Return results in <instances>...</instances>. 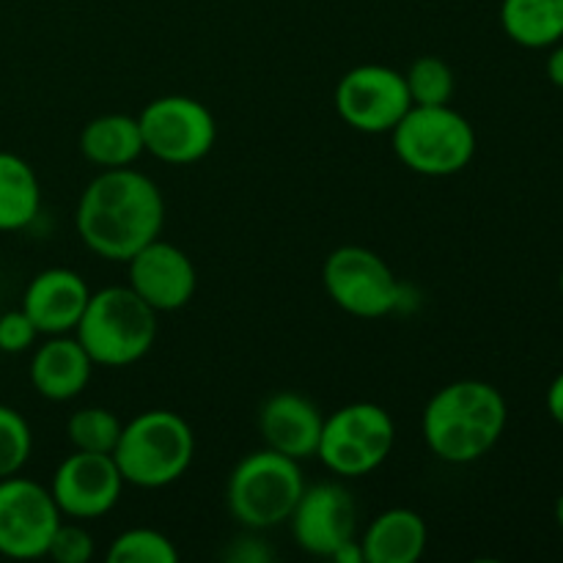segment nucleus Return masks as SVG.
<instances>
[{
  "label": "nucleus",
  "instance_id": "20",
  "mask_svg": "<svg viewBox=\"0 0 563 563\" xmlns=\"http://www.w3.org/2000/svg\"><path fill=\"white\" fill-rule=\"evenodd\" d=\"M500 25L520 47H553L563 38V0H504Z\"/></svg>",
  "mask_w": 563,
  "mask_h": 563
},
{
  "label": "nucleus",
  "instance_id": "5",
  "mask_svg": "<svg viewBox=\"0 0 563 563\" xmlns=\"http://www.w3.org/2000/svg\"><path fill=\"white\" fill-rule=\"evenodd\" d=\"M306 489L300 462L273 449L242 456L229 476L225 504L231 517L251 531H269L289 522Z\"/></svg>",
  "mask_w": 563,
  "mask_h": 563
},
{
  "label": "nucleus",
  "instance_id": "30",
  "mask_svg": "<svg viewBox=\"0 0 563 563\" xmlns=\"http://www.w3.org/2000/svg\"><path fill=\"white\" fill-rule=\"evenodd\" d=\"M548 77L553 86L563 88V44H553V49H550L548 55Z\"/></svg>",
  "mask_w": 563,
  "mask_h": 563
},
{
  "label": "nucleus",
  "instance_id": "16",
  "mask_svg": "<svg viewBox=\"0 0 563 563\" xmlns=\"http://www.w3.org/2000/svg\"><path fill=\"white\" fill-rule=\"evenodd\" d=\"M88 300H91V289L75 269L49 267L27 284L22 311L31 317L38 333L60 335L77 328Z\"/></svg>",
  "mask_w": 563,
  "mask_h": 563
},
{
  "label": "nucleus",
  "instance_id": "11",
  "mask_svg": "<svg viewBox=\"0 0 563 563\" xmlns=\"http://www.w3.org/2000/svg\"><path fill=\"white\" fill-rule=\"evenodd\" d=\"M60 517L49 487L20 473L0 478V555L16 561L44 559Z\"/></svg>",
  "mask_w": 563,
  "mask_h": 563
},
{
  "label": "nucleus",
  "instance_id": "19",
  "mask_svg": "<svg viewBox=\"0 0 563 563\" xmlns=\"http://www.w3.org/2000/svg\"><path fill=\"white\" fill-rule=\"evenodd\" d=\"M80 152L88 163L99 165L102 170L126 168L146 152L141 121L124 113L97 115L82 126Z\"/></svg>",
  "mask_w": 563,
  "mask_h": 563
},
{
  "label": "nucleus",
  "instance_id": "13",
  "mask_svg": "<svg viewBox=\"0 0 563 563\" xmlns=\"http://www.w3.org/2000/svg\"><path fill=\"white\" fill-rule=\"evenodd\" d=\"M291 537L306 553L330 559L344 542L355 539L357 506L346 487L335 482L313 484L302 489L289 517Z\"/></svg>",
  "mask_w": 563,
  "mask_h": 563
},
{
  "label": "nucleus",
  "instance_id": "6",
  "mask_svg": "<svg viewBox=\"0 0 563 563\" xmlns=\"http://www.w3.org/2000/svg\"><path fill=\"white\" fill-rule=\"evenodd\" d=\"M390 137L396 157L421 176H454L476 154V130L451 104H412Z\"/></svg>",
  "mask_w": 563,
  "mask_h": 563
},
{
  "label": "nucleus",
  "instance_id": "10",
  "mask_svg": "<svg viewBox=\"0 0 563 563\" xmlns=\"http://www.w3.org/2000/svg\"><path fill=\"white\" fill-rule=\"evenodd\" d=\"M335 113L346 126L366 135H385L412 108L405 75L383 64H363L335 86Z\"/></svg>",
  "mask_w": 563,
  "mask_h": 563
},
{
  "label": "nucleus",
  "instance_id": "28",
  "mask_svg": "<svg viewBox=\"0 0 563 563\" xmlns=\"http://www.w3.org/2000/svg\"><path fill=\"white\" fill-rule=\"evenodd\" d=\"M548 412L559 427H563V372L553 379L548 388Z\"/></svg>",
  "mask_w": 563,
  "mask_h": 563
},
{
  "label": "nucleus",
  "instance_id": "2",
  "mask_svg": "<svg viewBox=\"0 0 563 563\" xmlns=\"http://www.w3.org/2000/svg\"><path fill=\"white\" fill-rule=\"evenodd\" d=\"M504 394L484 379H456L429 399L421 432L429 451L451 465H471L495 449L506 432Z\"/></svg>",
  "mask_w": 563,
  "mask_h": 563
},
{
  "label": "nucleus",
  "instance_id": "18",
  "mask_svg": "<svg viewBox=\"0 0 563 563\" xmlns=\"http://www.w3.org/2000/svg\"><path fill=\"white\" fill-rule=\"evenodd\" d=\"M427 542V522L412 509L383 511L361 539L366 563H416L421 561Z\"/></svg>",
  "mask_w": 563,
  "mask_h": 563
},
{
  "label": "nucleus",
  "instance_id": "24",
  "mask_svg": "<svg viewBox=\"0 0 563 563\" xmlns=\"http://www.w3.org/2000/svg\"><path fill=\"white\" fill-rule=\"evenodd\" d=\"M179 550L154 528H130L119 533L108 550V563H176Z\"/></svg>",
  "mask_w": 563,
  "mask_h": 563
},
{
  "label": "nucleus",
  "instance_id": "9",
  "mask_svg": "<svg viewBox=\"0 0 563 563\" xmlns=\"http://www.w3.org/2000/svg\"><path fill=\"white\" fill-rule=\"evenodd\" d=\"M322 284L341 311L379 319L401 300V286L383 256L361 245L335 247L322 267Z\"/></svg>",
  "mask_w": 563,
  "mask_h": 563
},
{
  "label": "nucleus",
  "instance_id": "17",
  "mask_svg": "<svg viewBox=\"0 0 563 563\" xmlns=\"http://www.w3.org/2000/svg\"><path fill=\"white\" fill-rule=\"evenodd\" d=\"M93 361L82 344L66 333L49 335L31 357V385L49 401H69L86 390Z\"/></svg>",
  "mask_w": 563,
  "mask_h": 563
},
{
  "label": "nucleus",
  "instance_id": "3",
  "mask_svg": "<svg viewBox=\"0 0 563 563\" xmlns=\"http://www.w3.org/2000/svg\"><path fill=\"white\" fill-rule=\"evenodd\" d=\"M75 333L93 366H132L157 339V311L130 286H108L91 291Z\"/></svg>",
  "mask_w": 563,
  "mask_h": 563
},
{
  "label": "nucleus",
  "instance_id": "31",
  "mask_svg": "<svg viewBox=\"0 0 563 563\" xmlns=\"http://www.w3.org/2000/svg\"><path fill=\"white\" fill-rule=\"evenodd\" d=\"M555 522H559L561 531H563V493H561V498L555 500Z\"/></svg>",
  "mask_w": 563,
  "mask_h": 563
},
{
  "label": "nucleus",
  "instance_id": "4",
  "mask_svg": "<svg viewBox=\"0 0 563 563\" xmlns=\"http://www.w3.org/2000/svg\"><path fill=\"white\" fill-rule=\"evenodd\" d=\"M196 456L190 423L170 410H148L132 418L113 449L124 484L159 489L179 482Z\"/></svg>",
  "mask_w": 563,
  "mask_h": 563
},
{
  "label": "nucleus",
  "instance_id": "21",
  "mask_svg": "<svg viewBox=\"0 0 563 563\" xmlns=\"http://www.w3.org/2000/svg\"><path fill=\"white\" fill-rule=\"evenodd\" d=\"M42 187L31 165L11 152H0V231H20L36 220Z\"/></svg>",
  "mask_w": 563,
  "mask_h": 563
},
{
  "label": "nucleus",
  "instance_id": "14",
  "mask_svg": "<svg viewBox=\"0 0 563 563\" xmlns=\"http://www.w3.org/2000/svg\"><path fill=\"white\" fill-rule=\"evenodd\" d=\"M126 269H130V289L154 311H179L196 295L198 273L192 258L159 236L141 247L126 262Z\"/></svg>",
  "mask_w": 563,
  "mask_h": 563
},
{
  "label": "nucleus",
  "instance_id": "27",
  "mask_svg": "<svg viewBox=\"0 0 563 563\" xmlns=\"http://www.w3.org/2000/svg\"><path fill=\"white\" fill-rule=\"evenodd\" d=\"M36 324L31 322L25 311H5L0 313V352H9V355H20L27 352L36 344Z\"/></svg>",
  "mask_w": 563,
  "mask_h": 563
},
{
  "label": "nucleus",
  "instance_id": "7",
  "mask_svg": "<svg viewBox=\"0 0 563 563\" xmlns=\"http://www.w3.org/2000/svg\"><path fill=\"white\" fill-rule=\"evenodd\" d=\"M396 443V423L388 410L372 401H355L324 418L317 456L335 476L357 478L377 471Z\"/></svg>",
  "mask_w": 563,
  "mask_h": 563
},
{
  "label": "nucleus",
  "instance_id": "22",
  "mask_svg": "<svg viewBox=\"0 0 563 563\" xmlns=\"http://www.w3.org/2000/svg\"><path fill=\"white\" fill-rule=\"evenodd\" d=\"M124 423L119 416L104 407H82L66 423V434L75 451H91V454H113L121 438Z\"/></svg>",
  "mask_w": 563,
  "mask_h": 563
},
{
  "label": "nucleus",
  "instance_id": "26",
  "mask_svg": "<svg viewBox=\"0 0 563 563\" xmlns=\"http://www.w3.org/2000/svg\"><path fill=\"white\" fill-rule=\"evenodd\" d=\"M47 559L55 563H88L93 559V539L77 522H64L55 528L53 539H49Z\"/></svg>",
  "mask_w": 563,
  "mask_h": 563
},
{
  "label": "nucleus",
  "instance_id": "1",
  "mask_svg": "<svg viewBox=\"0 0 563 563\" xmlns=\"http://www.w3.org/2000/svg\"><path fill=\"white\" fill-rule=\"evenodd\" d=\"M165 223V201L154 179L135 168H108L82 190L75 212L82 245L108 262H130Z\"/></svg>",
  "mask_w": 563,
  "mask_h": 563
},
{
  "label": "nucleus",
  "instance_id": "29",
  "mask_svg": "<svg viewBox=\"0 0 563 563\" xmlns=\"http://www.w3.org/2000/svg\"><path fill=\"white\" fill-rule=\"evenodd\" d=\"M330 559H333L335 563H366L361 539H350V542H344L333 555H330Z\"/></svg>",
  "mask_w": 563,
  "mask_h": 563
},
{
  "label": "nucleus",
  "instance_id": "12",
  "mask_svg": "<svg viewBox=\"0 0 563 563\" xmlns=\"http://www.w3.org/2000/svg\"><path fill=\"white\" fill-rule=\"evenodd\" d=\"M121 489H124V476L113 454H91V451H75L66 456L55 467L49 484L55 506L71 520H97L108 515L119 504Z\"/></svg>",
  "mask_w": 563,
  "mask_h": 563
},
{
  "label": "nucleus",
  "instance_id": "15",
  "mask_svg": "<svg viewBox=\"0 0 563 563\" xmlns=\"http://www.w3.org/2000/svg\"><path fill=\"white\" fill-rule=\"evenodd\" d=\"M322 429L324 416L319 407L308 396L291 394V390L269 396L258 410V432L267 449L297 462L317 456Z\"/></svg>",
  "mask_w": 563,
  "mask_h": 563
},
{
  "label": "nucleus",
  "instance_id": "32",
  "mask_svg": "<svg viewBox=\"0 0 563 563\" xmlns=\"http://www.w3.org/2000/svg\"><path fill=\"white\" fill-rule=\"evenodd\" d=\"M561 295H563V269H561Z\"/></svg>",
  "mask_w": 563,
  "mask_h": 563
},
{
  "label": "nucleus",
  "instance_id": "8",
  "mask_svg": "<svg viewBox=\"0 0 563 563\" xmlns=\"http://www.w3.org/2000/svg\"><path fill=\"white\" fill-rule=\"evenodd\" d=\"M143 148L168 165H190L207 157L218 141L212 110L185 93L159 97L137 115Z\"/></svg>",
  "mask_w": 563,
  "mask_h": 563
},
{
  "label": "nucleus",
  "instance_id": "23",
  "mask_svg": "<svg viewBox=\"0 0 563 563\" xmlns=\"http://www.w3.org/2000/svg\"><path fill=\"white\" fill-rule=\"evenodd\" d=\"M412 104H451L456 91L454 69L438 55H423L405 71Z\"/></svg>",
  "mask_w": 563,
  "mask_h": 563
},
{
  "label": "nucleus",
  "instance_id": "25",
  "mask_svg": "<svg viewBox=\"0 0 563 563\" xmlns=\"http://www.w3.org/2000/svg\"><path fill=\"white\" fill-rule=\"evenodd\" d=\"M33 449V434L25 418L9 405H0V478L16 476Z\"/></svg>",
  "mask_w": 563,
  "mask_h": 563
}]
</instances>
